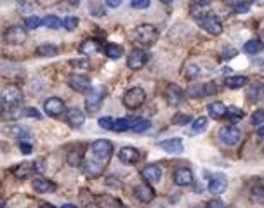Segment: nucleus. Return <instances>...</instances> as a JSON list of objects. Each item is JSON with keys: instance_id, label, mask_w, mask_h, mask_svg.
<instances>
[{"instance_id": "1", "label": "nucleus", "mask_w": 264, "mask_h": 208, "mask_svg": "<svg viewBox=\"0 0 264 208\" xmlns=\"http://www.w3.org/2000/svg\"><path fill=\"white\" fill-rule=\"evenodd\" d=\"M111 155H113V144L106 139L94 140L91 144V155L82 162L84 172L89 177H97L103 174L104 166L108 165Z\"/></svg>"}, {"instance_id": "2", "label": "nucleus", "mask_w": 264, "mask_h": 208, "mask_svg": "<svg viewBox=\"0 0 264 208\" xmlns=\"http://www.w3.org/2000/svg\"><path fill=\"white\" fill-rule=\"evenodd\" d=\"M195 19L198 21V24L207 31V33L217 35L222 33V23L219 21V18L214 14V12H202V14H195Z\"/></svg>"}, {"instance_id": "3", "label": "nucleus", "mask_w": 264, "mask_h": 208, "mask_svg": "<svg viewBox=\"0 0 264 208\" xmlns=\"http://www.w3.org/2000/svg\"><path fill=\"white\" fill-rule=\"evenodd\" d=\"M136 40L143 46H153L155 42L158 40V30L153 24H139L134 31Z\"/></svg>"}, {"instance_id": "4", "label": "nucleus", "mask_w": 264, "mask_h": 208, "mask_svg": "<svg viewBox=\"0 0 264 208\" xmlns=\"http://www.w3.org/2000/svg\"><path fill=\"white\" fill-rule=\"evenodd\" d=\"M144 101H146V92L141 87H132L123 95V104L129 110H138V108H141L144 104Z\"/></svg>"}, {"instance_id": "5", "label": "nucleus", "mask_w": 264, "mask_h": 208, "mask_svg": "<svg viewBox=\"0 0 264 208\" xmlns=\"http://www.w3.org/2000/svg\"><path fill=\"white\" fill-rule=\"evenodd\" d=\"M104 95H106V91H104L103 87H99V85H96V87H91V94H89L87 101H85V108H87L89 113L92 115V113H96V111L99 110Z\"/></svg>"}, {"instance_id": "6", "label": "nucleus", "mask_w": 264, "mask_h": 208, "mask_svg": "<svg viewBox=\"0 0 264 208\" xmlns=\"http://www.w3.org/2000/svg\"><path fill=\"white\" fill-rule=\"evenodd\" d=\"M240 137H241V132L238 127L235 125H226L219 130V139H221L222 144L226 146H235V144L240 142Z\"/></svg>"}, {"instance_id": "7", "label": "nucleus", "mask_w": 264, "mask_h": 208, "mask_svg": "<svg viewBox=\"0 0 264 208\" xmlns=\"http://www.w3.org/2000/svg\"><path fill=\"white\" fill-rule=\"evenodd\" d=\"M0 97H2L4 104L12 106V104H20L21 99H23V92L16 87V85H7V87L2 89V92H0Z\"/></svg>"}, {"instance_id": "8", "label": "nucleus", "mask_w": 264, "mask_h": 208, "mask_svg": "<svg viewBox=\"0 0 264 208\" xmlns=\"http://www.w3.org/2000/svg\"><path fill=\"white\" fill-rule=\"evenodd\" d=\"M148 52L143 49H134L132 52L129 54V57H127V66H129L130 69H141L143 66L148 63Z\"/></svg>"}, {"instance_id": "9", "label": "nucleus", "mask_w": 264, "mask_h": 208, "mask_svg": "<svg viewBox=\"0 0 264 208\" xmlns=\"http://www.w3.org/2000/svg\"><path fill=\"white\" fill-rule=\"evenodd\" d=\"M68 85L73 89V91L80 92V94H85V92L91 91V80H89V76L85 75H78V73H75V75H72L68 78Z\"/></svg>"}, {"instance_id": "10", "label": "nucleus", "mask_w": 264, "mask_h": 208, "mask_svg": "<svg viewBox=\"0 0 264 208\" xmlns=\"http://www.w3.org/2000/svg\"><path fill=\"white\" fill-rule=\"evenodd\" d=\"M24 40H26V30H24V28L18 26V24L7 28V31H5V42H7V44H11V46H20Z\"/></svg>"}, {"instance_id": "11", "label": "nucleus", "mask_w": 264, "mask_h": 208, "mask_svg": "<svg viewBox=\"0 0 264 208\" xmlns=\"http://www.w3.org/2000/svg\"><path fill=\"white\" fill-rule=\"evenodd\" d=\"M165 99H167V102L170 106H179L184 99L183 89H181L179 85H176V83L167 85V89H165Z\"/></svg>"}, {"instance_id": "12", "label": "nucleus", "mask_w": 264, "mask_h": 208, "mask_svg": "<svg viewBox=\"0 0 264 208\" xmlns=\"http://www.w3.org/2000/svg\"><path fill=\"white\" fill-rule=\"evenodd\" d=\"M44 111H46L49 116H59L65 111V102L59 97H49L44 102Z\"/></svg>"}, {"instance_id": "13", "label": "nucleus", "mask_w": 264, "mask_h": 208, "mask_svg": "<svg viewBox=\"0 0 264 208\" xmlns=\"http://www.w3.org/2000/svg\"><path fill=\"white\" fill-rule=\"evenodd\" d=\"M217 92V87H216L214 83H202V85H192V87L188 89V94L192 95V97H205V95H211Z\"/></svg>"}, {"instance_id": "14", "label": "nucleus", "mask_w": 264, "mask_h": 208, "mask_svg": "<svg viewBox=\"0 0 264 208\" xmlns=\"http://www.w3.org/2000/svg\"><path fill=\"white\" fill-rule=\"evenodd\" d=\"M174 184L177 185H190L193 182V172L188 168V166H179L174 170Z\"/></svg>"}, {"instance_id": "15", "label": "nucleus", "mask_w": 264, "mask_h": 208, "mask_svg": "<svg viewBox=\"0 0 264 208\" xmlns=\"http://www.w3.org/2000/svg\"><path fill=\"white\" fill-rule=\"evenodd\" d=\"M158 146H160L164 151L172 153V155H179V153H183V149H184L183 140H181L179 137H172V139L162 140V142H158Z\"/></svg>"}, {"instance_id": "16", "label": "nucleus", "mask_w": 264, "mask_h": 208, "mask_svg": "<svg viewBox=\"0 0 264 208\" xmlns=\"http://www.w3.org/2000/svg\"><path fill=\"white\" fill-rule=\"evenodd\" d=\"M66 121H68L72 127H82L84 125V121H85V115H84V111L80 110V108H72V110H68L66 111Z\"/></svg>"}, {"instance_id": "17", "label": "nucleus", "mask_w": 264, "mask_h": 208, "mask_svg": "<svg viewBox=\"0 0 264 208\" xmlns=\"http://www.w3.org/2000/svg\"><path fill=\"white\" fill-rule=\"evenodd\" d=\"M134 196L138 198L141 203H149L155 198V191L149 187L148 184H139L134 187Z\"/></svg>"}, {"instance_id": "18", "label": "nucleus", "mask_w": 264, "mask_h": 208, "mask_svg": "<svg viewBox=\"0 0 264 208\" xmlns=\"http://www.w3.org/2000/svg\"><path fill=\"white\" fill-rule=\"evenodd\" d=\"M119 158L123 163H138L141 155H139V149L132 148V146H125L119 151Z\"/></svg>"}, {"instance_id": "19", "label": "nucleus", "mask_w": 264, "mask_h": 208, "mask_svg": "<svg viewBox=\"0 0 264 208\" xmlns=\"http://www.w3.org/2000/svg\"><path fill=\"white\" fill-rule=\"evenodd\" d=\"M263 97H264V83L261 82L250 83L249 91H247V101L254 104V102H259Z\"/></svg>"}, {"instance_id": "20", "label": "nucleus", "mask_w": 264, "mask_h": 208, "mask_svg": "<svg viewBox=\"0 0 264 208\" xmlns=\"http://www.w3.org/2000/svg\"><path fill=\"white\" fill-rule=\"evenodd\" d=\"M228 187V181H226L224 175H214L212 181L209 182V191L212 194H222Z\"/></svg>"}, {"instance_id": "21", "label": "nucleus", "mask_w": 264, "mask_h": 208, "mask_svg": "<svg viewBox=\"0 0 264 208\" xmlns=\"http://www.w3.org/2000/svg\"><path fill=\"white\" fill-rule=\"evenodd\" d=\"M141 175L148 182H158L162 179V168L157 165H146L141 170Z\"/></svg>"}, {"instance_id": "22", "label": "nucleus", "mask_w": 264, "mask_h": 208, "mask_svg": "<svg viewBox=\"0 0 264 208\" xmlns=\"http://www.w3.org/2000/svg\"><path fill=\"white\" fill-rule=\"evenodd\" d=\"M33 170H35V162H23V163H20V165L14 166L12 174H14V177H18V179H26V177H30Z\"/></svg>"}, {"instance_id": "23", "label": "nucleus", "mask_w": 264, "mask_h": 208, "mask_svg": "<svg viewBox=\"0 0 264 208\" xmlns=\"http://www.w3.org/2000/svg\"><path fill=\"white\" fill-rule=\"evenodd\" d=\"M101 50V44L96 40V38H87L80 44V52L84 56H91V54H96Z\"/></svg>"}, {"instance_id": "24", "label": "nucleus", "mask_w": 264, "mask_h": 208, "mask_svg": "<svg viewBox=\"0 0 264 208\" xmlns=\"http://www.w3.org/2000/svg\"><path fill=\"white\" fill-rule=\"evenodd\" d=\"M33 189L37 193L44 194V193H50V191L56 189V184L52 181H47V179H35L33 181Z\"/></svg>"}, {"instance_id": "25", "label": "nucleus", "mask_w": 264, "mask_h": 208, "mask_svg": "<svg viewBox=\"0 0 264 208\" xmlns=\"http://www.w3.org/2000/svg\"><path fill=\"white\" fill-rule=\"evenodd\" d=\"M207 111H209V116L211 118H214V120H221V118H224L226 106L222 104V102L216 101V102H211V104H209Z\"/></svg>"}, {"instance_id": "26", "label": "nucleus", "mask_w": 264, "mask_h": 208, "mask_svg": "<svg viewBox=\"0 0 264 208\" xmlns=\"http://www.w3.org/2000/svg\"><path fill=\"white\" fill-rule=\"evenodd\" d=\"M37 56L39 57H54V56H58L59 49L54 44H44V46L37 47Z\"/></svg>"}, {"instance_id": "27", "label": "nucleus", "mask_w": 264, "mask_h": 208, "mask_svg": "<svg viewBox=\"0 0 264 208\" xmlns=\"http://www.w3.org/2000/svg\"><path fill=\"white\" fill-rule=\"evenodd\" d=\"M247 83H249V78L243 75H235L226 78V87L228 89H240L243 85H247Z\"/></svg>"}, {"instance_id": "28", "label": "nucleus", "mask_w": 264, "mask_h": 208, "mask_svg": "<svg viewBox=\"0 0 264 208\" xmlns=\"http://www.w3.org/2000/svg\"><path fill=\"white\" fill-rule=\"evenodd\" d=\"M149 129H151V121L144 120V118H136V120H132V125H130V130L136 134H143Z\"/></svg>"}, {"instance_id": "29", "label": "nucleus", "mask_w": 264, "mask_h": 208, "mask_svg": "<svg viewBox=\"0 0 264 208\" xmlns=\"http://www.w3.org/2000/svg\"><path fill=\"white\" fill-rule=\"evenodd\" d=\"M7 132L11 134L14 139H20V140H28V139H30V134H28V130L24 129V127H21V125H14V127L7 129Z\"/></svg>"}, {"instance_id": "30", "label": "nucleus", "mask_w": 264, "mask_h": 208, "mask_svg": "<svg viewBox=\"0 0 264 208\" xmlns=\"http://www.w3.org/2000/svg\"><path fill=\"white\" fill-rule=\"evenodd\" d=\"M66 160H68V163L72 166H80L82 162H84V153H82V149H73V151L68 153V156H66Z\"/></svg>"}, {"instance_id": "31", "label": "nucleus", "mask_w": 264, "mask_h": 208, "mask_svg": "<svg viewBox=\"0 0 264 208\" xmlns=\"http://www.w3.org/2000/svg\"><path fill=\"white\" fill-rule=\"evenodd\" d=\"M130 125H132L130 118H119V120H113L111 130H115V132H125V130H130Z\"/></svg>"}, {"instance_id": "32", "label": "nucleus", "mask_w": 264, "mask_h": 208, "mask_svg": "<svg viewBox=\"0 0 264 208\" xmlns=\"http://www.w3.org/2000/svg\"><path fill=\"white\" fill-rule=\"evenodd\" d=\"M224 118H228V120L231 121V123H237V121H240L241 118H243V111L240 110V108H226V113H224Z\"/></svg>"}, {"instance_id": "33", "label": "nucleus", "mask_w": 264, "mask_h": 208, "mask_svg": "<svg viewBox=\"0 0 264 208\" xmlns=\"http://www.w3.org/2000/svg\"><path fill=\"white\" fill-rule=\"evenodd\" d=\"M42 24L46 28H50V30H58V28H61L63 21L58 18V16L49 14V16H46V18L42 19Z\"/></svg>"}, {"instance_id": "34", "label": "nucleus", "mask_w": 264, "mask_h": 208, "mask_svg": "<svg viewBox=\"0 0 264 208\" xmlns=\"http://www.w3.org/2000/svg\"><path fill=\"white\" fill-rule=\"evenodd\" d=\"M104 50H106V56L110 59H120L123 56V49L120 46H115V44H106Z\"/></svg>"}, {"instance_id": "35", "label": "nucleus", "mask_w": 264, "mask_h": 208, "mask_svg": "<svg viewBox=\"0 0 264 208\" xmlns=\"http://www.w3.org/2000/svg\"><path fill=\"white\" fill-rule=\"evenodd\" d=\"M263 49H264V46L261 40H249V42H245V46H243V50L247 54H257Z\"/></svg>"}, {"instance_id": "36", "label": "nucleus", "mask_w": 264, "mask_h": 208, "mask_svg": "<svg viewBox=\"0 0 264 208\" xmlns=\"http://www.w3.org/2000/svg\"><path fill=\"white\" fill-rule=\"evenodd\" d=\"M207 123H209V120H207L205 116L196 118V120L193 121V125H192V134H202L203 130L207 129Z\"/></svg>"}, {"instance_id": "37", "label": "nucleus", "mask_w": 264, "mask_h": 208, "mask_svg": "<svg viewBox=\"0 0 264 208\" xmlns=\"http://www.w3.org/2000/svg\"><path fill=\"white\" fill-rule=\"evenodd\" d=\"M89 11H91L92 16H96V18L104 16V7L99 0H91V4H89Z\"/></svg>"}, {"instance_id": "38", "label": "nucleus", "mask_w": 264, "mask_h": 208, "mask_svg": "<svg viewBox=\"0 0 264 208\" xmlns=\"http://www.w3.org/2000/svg\"><path fill=\"white\" fill-rule=\"evenodd\" d=\"M250 200L256 201V203H264V187L256 185L250 189Z\"/></svg>"}, {"instance_id": "39", "label": "nucleus", "mask_w": 264, "mask_h": 208, "mask_svg": "<svg viewBox=\"0 0 264 208\" xmlns=\"http://www.w3.org/2000/svg\"><path fill=\"white\" fill-rule=\"evenodd\" d=\"M24 26H26L28 30H37V28L42 26V19H40L39 16H30V18H26V21H24Z\"/></svg>"}, {"instance_id": "40", "label": "nucleus", "mask_w": 264, "mask_h": 208, "mask_svg": "<svg viewBox=\"0 0 264 208\" xmlns=\"http://www.w3.org/2000/svg\"><path fill=\"white\" fill-rule=\"evenodd\" d=\"M63 26H65L68 31L77 30V26H78V18H75V16H66V18L63 19Z\"/></svg>"}, {"instance_id": "41", "label": "nucleus", "mask_w": 264, "mask_h": 208, "mask_svg": "<svg viewBox=\"0 0 264 208\" xmlns=\"http://www.w3.org/2000/svg\"><path fill=\"white\" fill-rule=\"evenodd\" d=\"M99 207H117V205H122L119 200H115V198H111V196H101V198H97V201H96Z\"/></svg>"}, {"instance_id": "42", "label": "nucleus", "mask_w": 264, "mask_h": 208, "mask_svg": "<svg viewBox=\"0 0 264 208\" xmlns=\"http://www.w3.org/2000/svg\"><path fill=\"white\" fill-rule=\"evenodd\" d=\"M198 75H200V68L196 65H188L186 69H184V76L188 80H195Z\"/></svg>"}, {"instance_id": "43", "label": "nucleus", "mask_w": 264, "mask_h": 208, "mask_svg": "<svg viewBox=\"0 0 264 208\" xmlns=\"http://www.w3.org/2000/svg\"><path fill=\"white\" fill-rule=\"evenodd\" d=\"M250 121H252V125H263L264 123V110H257V111H254V115H252V118H250Z\"/></svg>"}, {"instance_id": "44", "label": "nucleus", "mask_w": 264, "mask_h": 208, "mask_svg": "<svg viewBox=\"0 0 264 208\" xmlns=\"http://www.w3.org/2000/svg\"><path fill=\"white\" fill-rule=\"evenodd\" d=\"M151 0H130V7L132 9H148Z\"/></svg>"}, {"instance_id": "45", "label": "nucleus", "mask_w": 264, "mask_h": 208, "mask_svg": "<svg viewBox=\"0 0 264 208\" xmlns=\"http://www.w3.org/2000/svg\"><path fill=\"white\" fill-rule=\"evenodd\" d=\"M190 121H192V118L188 116V115H176V116L172 118L174 125H188Z\"/></svg>"}, {"instance_id": "46", "label": "nucleus", "mask_w": 264, "mask_h": 208, "mask_svg": "<svg viewBox=\"0 0 264 208\" xmlns=\"http://www.w3.org/2000/svg\"><path fill=\"white\" fill-rule=\"evenodd\" d=\"M23 115H24V116L35 118V120H40V118H42V115L39 113V110H37V108H26V110H23Z\"/></svg>"}, {"instance_id": "47", "label": "nucleus", "mask_w": 264, "mask_h": 208, "mask_svg": "<svg viewBox=\"0 0 264 208\" xmlns=\"http://www.w3.org/2000/svg\"><path fill=\"white\" fill-rule=\"evenodd\" d=\"M111 125H113V118H111V116H103V118H99V127H101V129L111 130Z\"/></svg>"}, {"instance_id": "48", "label": "nucleus", "mask_w": 264, "mask_h": 208, "mask_svg": "<svg viewBox=\"0 0 264 208\" xmlns=\"http://www.w3.org/2000/svg\"><path fill=\"white\" fill-rule=\"evenodd\" d=\"M20 149H21V153H24V155H30V153H31V144L26 142V140H20Z\"/></svg>"}, {"instance_id": "49", "label": "nucleus", "mask_w": 264, "mask_h": 208, "mask_svg": "<svg viewBox=\"0 0 264 208\" xmlns=\"http://www.w3.org/2000/svg\"><path fill=\"white\" fill-rule=\"evenodd\" d=\"M226 5H230V7H233V9H237L238 5H241V4H245V0H222Z\"/></svg>"}, {"instance_id": "50", "label": "nucleus", "mask_w": 264, "mask_h": 208, "mask_svg": "<svg viewBox=\"0 0 264 208\" xmlns=\"http://www.w3.org/2000/svg\"><path fill=\"white\" fill-rule=\"evenodd\" d=\"M237 49H226V50H222V57L224 59H231V57H235L237 56Z\"/></svg>"}, {"instance_id": "51", "label": "nucleus", "mask_w": 264, "mask_h": 208, "mask_svg": "<svg viewBox=\"0 0 264 208\" xmlns=\"http://www.w3.org/2000/svg\"><path fill=\"white\" fill-rule=\"evenodd\" d=\"M207 207H209V208H222V207H224V201L212 200V201H209V203H207Z\"/></svg>"}, {"instance_id": "52", "label": "nucleus", "mask_w": 264, "mask_h": 208, "mask_svg": "<svg viewBox=\"0 0 264 208\" xmlns=\"http://www.w3.org/2000/svg\"><path fill=\"white\" fill-rule=\"evenodd\" d=\"M104 2H106V5L110 9H117L122 5V0H104Z\"/></svg>"}, {"instance_id": "53", "label": "nucleus", "mask_w": 264, "mask_h": 208, "mask_svg": "<svg viewBox=\"0 0 264 208\" xmlns=\"http://www.w3.org/2000/svg\"><path fill=\"white\" fill-rule=\"evenodd\" d=\"M214 0H193V4L195 5H198V7H203V5H209V4H212Z\"/></svg>"}, {"instance_id": "54", "label": "nucleus", "mask_w": 264, "mask_h": 208, "mask_svg": "<svg viewBox=\"0 0 264 208\" xmlns=\"http://www.w3.org/2000/svg\"><path fill=\"white\" fill-rule=\"evenodd\" d=\"M72 65L73 66H82V68H87L89 63H87V61H72Z\"/></svg>"}, {"instance_id": "55", "label": "nucleus", "mask_w": 264, "mask_h": 208, "mask_svg": "<svg viewBox=\"0 0 264 208\" xmlns=\"http://www.w3.org/2000/svg\"><path fill=\"white\" fill-rule=\"evenodd\" d=\"M257 136H259L261 139L264 140V123H263V125H259V130H257Z\"/></svg>"}, {"instance_id": "56", "label": "nucleus", "mask_w": 264, "mask_h": 208, "mask_svg": "<svg viewBox=\"0 0 264 208\" xmlns=\"http://www.w3.org/2000/svg\"><path fill=\"white\" fill-rule=\"evenodd\" d=\"M4 106H5V104H4V101H2V97H0V113H2V111H4Z\"/></svg>"}, {"instance_id": "57", "label": "nucleus", "mask_w": 264, "mask_h": 208, "mask_svg": "<svg viewBox=\"0 0 264 208\" xmlns=\"http://www.w3.org/2000/svg\"><path fill=\"white\" fill-rule=\"evenodd\" d=\"M254 2H256L257 5H264V0H254Z\"/></svg>"}, {"instance_id": "58", "label": "nucleus", "mask_w": 264, "mask_h": 208, "mask_svg": "<svg viewBox=\"0 0 264 208\" xmlns=\"http://www.w3.org/2000/svg\"><path fill=\"white\" fill-rule=\"evenodd\" d=\"M72 4L73 5H78V4H80V0H72Z\"/></svg>"}, {"instance_id": "59", "label": "nucleus", "mask_w": 264, "mask_h": 208, "mask_svg": "<svg viewBox=\"0 0 264 208\" xmlns=\"http://www.w3.org/2000/svg\"><path fill=\"white\" fill-rule=\"evenodd\" d=\"M164 4H170V2H174V0H162Z\"/></svg>"}, {"instance_id": "60", "label": "nucleus", "mask_w": 264, "mask_h": 208, "mask_svg": "<svg viewBox=\"0 0 264 208\" xmlns=\"http://www.w3.org/2000/svg\"><path fill=\"white\" fill-rule=\"evenodd\" d=\"M4 205H5V201H2V200H0V207H4Z\"/></svg>"}, {"instance_id": "61", "label": "nucleus", "mask_w": 264, "mask_h": 208, "mask_svg": "<svg viewBox=\"0 0 264 208\" xmlns=\"http://www.w3.org/2000/svg\"><path fill=\"white\" fill-rule=\"evenodd\" d=\"M263 42H264V30H263ZM263 46H264V44H263Z\"/></svg>"}, {"instance_id": "62", "label": "nucleus", "mask_w": 264, "mask_h": 208, "mask_svg": "<svg viewBox=\"0 0 264 208\" xmlns=\"http://www.w3.org/2000/svg\"><path fill=\"white\" fill-rule=\"evenodd\" d=\"M0 187H2V184H0Z\"/></svg>"}]
</instances>
